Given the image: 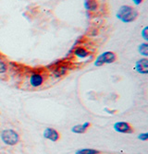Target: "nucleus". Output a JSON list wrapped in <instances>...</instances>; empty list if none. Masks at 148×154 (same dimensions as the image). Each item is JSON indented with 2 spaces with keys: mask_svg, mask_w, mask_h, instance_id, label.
Returning <instances> with one entry per match:
<instances>
[{
  "mask_svg": "<svg viewBox=\"0 0 148 154\" xmlns=\"http://www.w3.org/2000/svg\"><path fill=\"white\" fill-rule=\"evenodd\" d=\"M43 136L45 138L49 139V140L53 141V142H57L58 139L60 138V134L54 128H47L44 130Z\"/></svg>",
  "mask_w": 148,
  "mask_h": 154,
  "instance_id": "obj_7",
  "label": "nucleus"
},
{
  "mask_svg": "<svg viewBox=\"0 0 148 154\" xmlns=\"http://www.w3.org/2000/svg\"><path fill=\"white\" fill-rule=\"evenodd\" d=\"M147 31H148V28H147V27H144V28H143V30L142 31V33H141V35H142V37L143 38L144 41H148Z\"/></svg>",
  "mask_w": 148,
  "mask_h": 154,
  "instance_id": "obj_15",
  "label": "nucleus"
},
{
  "mask_svg": "<svg viewBox=\"0 0 148 154\" xmlns=\"http://www.w3.org/2000/svg\"><path fill=\"white\" fill-rule=\"evenodd\" d=\"M132 2L135 4V5H139L143 2V0H132Z\"/></svg>",
  "mask_w": 148,
  "mask_h": 154,
  "instance_id": "obj_19",
  "label": "nucleus"
},
{
  "mask_svg": "<svg viewBox=\"0 0 148 154\" xmlns=\"http://www.w3.org/2000/svg\"><path fill=\"white\" fill-rule=\"evenodd\" d=\"M116 16L120 21L124 23H130L137 19L138 12L131 6H122L118 10Z\"/></svg>",
  "mask_w": 148,
  "mask_h": 154,
  "instance_id": "obj_1",
  "label": "nucleus"
},
{
  "mask_svg": "<svg viewBox=\"0 0 148 154\" xmlns=\"http://www.w3.org/2000/svg\"><path fill=\"white\" fill-rule=\"evenodd\" d=\"M45 82V77L39 72H33L29 77V83L33 88L41 87Z\"/></svg>",
  "mask_w": 148,
  "mask_h": 154,
  "instance_id": "obj_4",
  "label": "nucleus"
},
{
  "mask_svg": "<svg viewBox=\"0 0 148 154\" xmlns=\"http://www.w3.org/2000/svg\"><path fill=\"white\" fill-rule=\"evenodd\" d=\"M116 59H117V55L114 52L106 51L96 57V59L95 61V65L96 66H101L104 64H111V63L115 62Z\"/></svg>",
  "mask_w": 148,
  "mask_h": 154,
  "instance_id": "obj_3",
  "label": "nucleus"
},
{
  "mask_svg": "<svg viewBox=\"0 0 148 154\" xmlns=\"http://www.w3.org/2000/svg\"><path fill=\"white\" fill-rule=\"evenodd\" d=\"M83 127H84L86 129H88V128L91 127V124H90L89 122H85V123H83Z\"/></svg>",
  "mask_w": 148,
  "mask_h": 154,
  "instance_id": "obj_18",
  "label": "nucleus"
},
{
  "mask_svg": "<svg viewBox=\"0 0 148 154\" xmlns=\"http://www.w3.org/2000/svg\"><path fill=\"white\" fill-rule=\"evenodd\" d=\"M138 138L140 140H143V141H146L148 139V133H143V134H140L138 136Z\"/></svg>",
  "mask_w": 148,
  "mask_h": 154,
  "instance_id": "obj_16",
  "label": "nucleus"
},
{
  "mask_svg": "<svg viewBox=\"0 0 148 154\" xmlns=\"http://www.w3.org/2000/svg\"><path fill=\"white\" fill-rule=\"evenodd\" d=\"M105 111L106 112V113H109V114H111V115H112V114H115L116 112H117L116 110H113V111H112V110H109V109H107V108H105Z\"/></svg>",
  "mask_w": 148,
  "mask_h": 154,
  "instance_id": "obj_17",
  "label": "nucleus"
},
{
  "mask_svg": "<svg viewBox=\"0 0 148 154\" xmlns=\"http://www.w3.org/2000/svg\"><path fill=\"white\" fill-rule=\"evenodd\" d=\"M100 151L95 149H82L75 151V154H99Z\"/></svg>",
  "mask_w": 148,
  "mask_h": 154,
  "instance_id": "obj_11",
  "label": "nucleus"
},
{
  "mask_svg": "<svg viewBox=\"0 0 148 154\" xmlns=\"http://www.w3.org/2000/svg\"><path fill=\"white\" fill-rule=\"evenodd\" d=\"M67 72H68V67L65 66H59L54 69L53 74L56 78H60L62 76H65L67 74Z\"/></svg>",
  "mask_w": 148,
  "mask_h": 154,
  "instance_id": "obj_9",
  "label": "nucleus"
},
{
  "mask_svg": "<svg viewBox=\"0 0 148 154\" xmlns=\"http://www.w3.org/2000/svg\"><path fill=\"white\" fill-rule=\"evenodd\" d=\"M115 131L122 134H131L133 132V128L131 125L127 122H116L113 125Z\"/></svg>",
  "mask_w": 148,
  "mask_h": 154,
  "instance_id": "obj_5",
  "label": "nucleus"
},
{
  "mask_svg": "<svg viewBox=\"0 0 148 154\" xmlns=\"http://www.w3.org/2000/svg\"><path fill=\"white\" fill-rule=\"evenodd\" d=\"M1 139L8 146H15L20 141V136L15 130L5 129L1 133Z\"/></svg>",
  "mask_w": 148,
  "mask_h": 154,
  "instance_id": "obj_2",
  "label": "nucleus"
},
{
  "mask_svg": "<svg viewBox=\"0 0 148 154\" xmlns=\"http://www.w3.org/2000/svg\"><path fill=\"white\" fill-rule=\"evenodd\" d=\"M8 70V66L5 62L0 61V74H4Z\"/></svg>",
  "mask_w": 148,
  "mask_h": 154,
  "instance_id": "obj_14",
  "label": "nucleus"
},
{
  "mask_svg": "<svg viewBox=\"0 0 148 154\" xmlns=\"http://www.w3.org/2000/svg\"><path fill=\"white\" fill-rule=\"evenodd\" d=\"M138 51L144 57H148V45L146 43L141 44L138 47Z\"/></svg>",
  "mask_w": 148,
  "mask_h": 154,
  "instance_id": "obj_12",
  "label": "nucleus"
},
{
  "mask_svg": "<svg viewBox=\"0 0 148 154\" xmlns=\"http://www.w3.org/2000/svg\"><path fill=\"white\" fill-rule=\"evenodd\" d=\"M86 128L83 127V125H74V127L71 128V132L73 133H76V134H83L86 132Z\"/></svg>",
  "mask_w": 148,
  "mask_h": 154,
  "instance_id": "obj_13",
  "label": "nucleus"
},
{
  "mask_svg": "<svg viewBox=\"0 0 148 154\" xmlns=\"http://www.w3.org/2000/svg\"><path fill=\"white\" fill-rule=\"evenodd\" d=\"M73 54L79 58H86L89 57V52L85 48L79 46L75 48V50L73 51Z\"/></svg>",
  "mask_w": 148,
  "mask_h": 154,
  "instance_id": "obj_8",
  "label": "nucleus"
},
{
  "mask_svg": "<svg viewBox=\"0 0 148 154\" xmlns=\"http://www.w3.org/2000/svg\"><path fill=\"white\" fill-rule=\"evenodd\" d=\"M85 8L89 11H95L97 8V3L96 0H87L85 2Z\"/></svg>",
  "mask_w": 148,
  "mask_h": 154,
  "instance_id": "obj_10",
  "label": "nucleus"
},
{
  "mask_svg": "<svg viewBox=\"0 0 148 154\" xmlns=\"http://www.w3.org/2000/svg\"><path fill=\"white\" fill-rule=\"evenodd\" d=\"M134 70L142 75L148 74V59L144 57L136 61L135 66H134Z\"/></svg>",
  "mask_w": 148,
  "mask_h": 154,
  "instance_id": "obj_6",
  "label": "nucleus"
}]
</instances>
